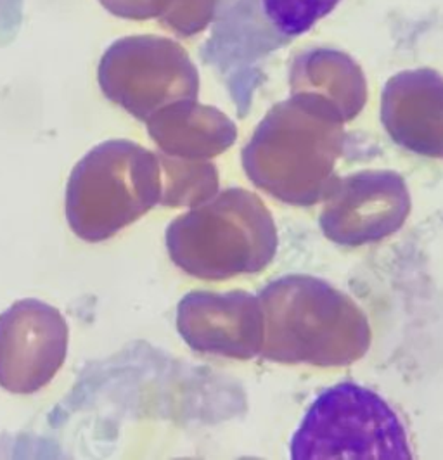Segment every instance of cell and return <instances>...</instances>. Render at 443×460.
<instances>
[{
    "label": "cell",
    "instance_id": "cell-5",
    "mask_svg": "<svg viewBox=\"0 0 443 460\" xmlns=\"http://www.w3.org/2000/svg\"><path fill=\"white\" fill-rule=\"evenodd\" d=\"M405 428L377 394L355 383L321 393L291 439V459L407 460Z\"/></svg>",
    "mask_w": 443,
    "mask_h": 460
},
{
    "label": "cell",
    "instance_id": "cell-11",
    "mask_svg": "<svg viewBox=\"0 0 443 460\" xmlns=\"http://www.w3.org/2000/svg\"><path fill=\"white\" fill-rule=\"evenodd\" d=\"M162 199L166 208H194L218 192V170L210 160H184L158 153Z\"/></svg>",
    "mask_w": 443,
    "mask_h": 460
},
{
    "label": "cell",
    "instance_id": "cell-8",
    "mask_svg": "<svg viewBox=\"0 0 443 460\" xmlns=\"http://www.w3.org/2000/svg\"><path fill=\"white\" fill-rule=\"evenodd\" d=\"M177 331L194 351L252 360L263 348L261 301L241 289L187 293L177 306Z\"/></svg>",
    "mask_w": 443,
    "mask_h": 460
},
{
    "label": "cell",
    "instance_id": "cell-9",
    "mask_svg": "<svg viewBox=\"0 0 443 460\" xmlns=\"http://www.w3.org/2000/svg\"><path fill=\"white\" fill-rule=\"evenodd\" d=\"M149 136L160 151L184 160H211L235 140V127L215 111L164 113L149 121Z\"/></svg>",
    "mask_w": 443,
    "mask_h": 460
},
{
    "label": "cell",
    "instance_id": "cell-7",
    "mask_svg": "<svg viewBox=\"0 0 443 460\" xmlns=\"http://www.w3.org/2000/svg\"><path fill=\"white\" fill-rule=\"evenodd\" d=\"M70 329L61 312L22 299L0 315V386L14 394L40 392L68 355Z\"/></svg>",
    "mask_w": 443,
    "mask_h": 460
},
{
    "label": "cell",
    "instance_id": "cell-10",
    "mask_svg": "<svg viewBox=\"0 0 443 460\" xmlns=\"http://www.w3.org/2000/svg\"><path fill=\"white\" fill-rule=\"evenodd\" d=\"M402 93L385 108V125L402 147L443 160V91Z\"/></svg>",
    "mask_w": 443,
    "mask_h": 460
},
{
    "label": "cell",
    "instance_id": "cell-13",
    "mask_svg": "<svg viewBox=\"0 0 443 460\" xmlns=\"http://www.w3.org/2000/svg\"><path fill=\"white\" fill-rule=\"evenodd\" d=\"M26 0H0V49L11 46L24 23Z\"/></svg>",
    "mask_w": 443,
    "mask_h": 460
},
{
    "label": "cell",
    "instance_id": "cell-6",
    "mask_svg": "<svg viewBox=\"0 0 443 460\" xmlns=\"http://www.w3.org/2000/svg\"><path fill=\"white\" fill-rule=\"evenodd\" d=\"M411 194L402 175L392 170H362L338 179L324 199L319 227L340 246L379 243L403 227Z\"/></svg>",
    "mask_w": 443,
    "mask_h": 460
},
{
    "label": "cell",
    "instance_id": "cell-4",
    "mask_svg": "<svg viewBox=\"0 0 443 460\" xmlns=\"http://www.w3.org/2000/svg\"><path fill=\"white\" fill-rule=\"evenodd\" d=\"M343 132L331 123H310L295 115L267 118L243 151L246 177L280 203L312 207L338 182Z\"/></svg>",
    "mask_w": 443,
    "mask_h": 460
},
{
    "label": "cell",
    "instance_id": "cell-3",
    "mask_svg": "<svg viewBox=\"0 0 443 460\" xmlns=\"http://www.w3.org/2000/svg\"><path fill=\"white\" fill-rule=\"evenodd\" d=\"M162 199L158 153L132 140H106L75 164L66 187V220L76 237L102 243Z\"/></svg>",
    "mask_w": 443,
    "mask_h": 460
},
{
    "label": "cell",
    "instance_id": "cell-1",
    "mask_svg": "<svg viewBox=\"0 0 443 460\" xmlns=\"http://www.w3.org/2000/svg\"><path fill=\"white\" fill-rule=\"evenodd\" d=\"M261 357L278 364L345 367L371 348L369 319L353 299L324 279L289 274L267 284Z\"/></svg>",
    "mask_w": 443,
    "mask_h": 460
},
{
    "label": "cell",
    "instance_id": "cell-12",
    "mask_svg": "<svg viewBox=\"0 0 443 460\" xmlns=\"http://www.w3.org/2000/svg\"><path fill=\"white\" fill-rule=\"evenodd\" d=\"M341 0H261L263 14L284 37H298L331 14Z\"/></svg>",
    "mask_w": 443,
    "mask_h": 460
},
{
    "label": "cell",
    "instance_id": "cell-2",
    "mask_svg": "<svg viewBox=\"0 0 443 460\" xmlns=\"http://www.w3.org/2000/svg\"><path fill=\"white\" fill-rule=\"evenodd\" d=\"M164 241L172 261L203 280L258 274L274 261L279 246L270 209L241 187L217 192L177 217Z\"/></svg>",
    "mask_w": 443,
    "mask_h": 460
}]
</instances>
